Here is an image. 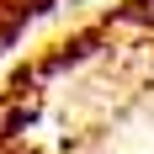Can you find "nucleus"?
Wrapping results in <instances>:
<instances>
[{"label":"nucleus","mask_w":154,"mask_h":154,"mask_svg":"<svg viewBox=\"0 0 154 154\" xmlns=\"http://www.w3.org/2000/svg\"><path fill=\"white\" fill-rule=\"evenodd\" d=\"M75 5H85V0H75Z\"/></svg>","instance_id":"1"}]
</instances>
